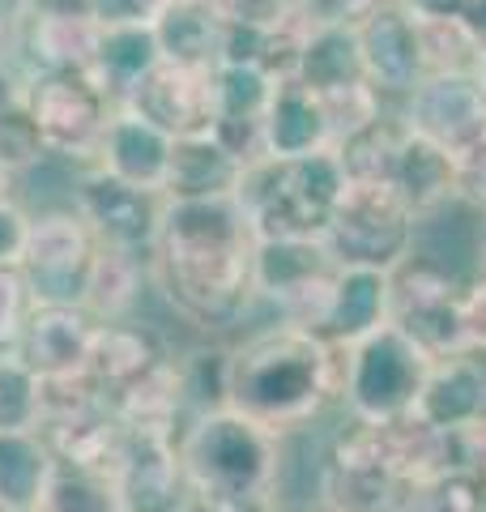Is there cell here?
I'll list each match as a JSON object with an SVG mask.
<instances>
[{
	"instance_id": "1",
	"label": "cell",
	"mask_w": 486,
	"mask_h": 512,
	"mask_svg": "<svg viewBox=\"0 0 486 512\" xmlns=\"http://www.w3.org/2000/svg\"><path fill=\"white\" fill-rule=\"evenodd\" d=\"M256 235L243 205L231 201H167L150 252V282L175 316L205 333H222L256 308L252 286Z\"/></svg>"
},
{
	"instance_id": "2",
	"label": "cell",
	"mask_w": 486,
	"mask_h": 512,
	"mask_svg": "<svg viewBox=\"0 0 486 512\" xmlns=\"http://www.w3.org/2000/svg\"><path fill=\"white\" fill-rule=\"evenodd\" d=\"M342 376L346 346L295 325H269L226 350L222 406L273 436H286L312 423L329 402H342Z\"/></svg>"
},
{
	"instance_id": "3",
	"label": "cell",
	"mask_w": 486,
	"mask_h": 512,
	"mask_svg": "<svg viewBox=\"0 0 486 512\" xmlns=\"http://www.w3.org/2000/svg\"><path fill=\"white\" fill-rule=\"evenodd\" d=\"M282 436L256 427L235 410H197L180 427V448L192 500L201 512H282Z\"/></svg>"
},
{
	"instance_id": "4",
	"label": "cell",
	"mask_w": 486,
	"mask_h": 512,
	"mask_svg": "<svg viewBox=\"0 0 486 512\" xmlns=\"http://www.w3.org/2000/svg\"><path fill=\"white\" fill-rule=\"evenodd\" d=\"M346 188L337 150H320L307 158H261L243 175L235 201L248 214L256 244H303L324 239Z\"/></svg>"
},
{
	"instance_id": "5",
	"label": "cell",
	"mask_w": 486,
	"mask_h": 512,
	"mask_svg": "<svg viewBox=\"0 0 486 512\" xmlns=\"http://www.w3.org/2000/svg\"><path fill=\"white\" fill-rule=\"evenodd\" d=\"M431 355L418 350L401 329L380 325L354 346H346V376L342 402L354 423H401L418 406V393L427 384Z\"/></svg>"
},
{
	"instance_id": "6",
	"label": "cell",
	"mask_w": 486,
	"mask_h": 512,
	"mask_svg": "<svg viewBox=\"0 0 486 512\" xmlns=\"http://www.w3.org/2000/svg\"><path fill=\"white\" fill-rule=\"evenodd\" d=\"M418 218L393 188L380 184H350L342 205L324 231V248L342 269H376V274H397L414 256Z\"/></svg>"
},
{
	"instance_id": "7",
	"label": "cell",
	"mask_w": 486,
	"mask_h": 512,
	"mask_svg": "<svg viewBox=\"0 0 486 512\" xmlns=\"http://www.w3.org/2000/svg\"><path fill=\"white\" fill-rule=\"evenodd\" d=\"M22 103L39 128L47 158H60L77 171L94 163L103 128L116 111L90 73H35L22 86Z\"/></svg>"
},
{
	"instance_id": "8",
	"label": "cell",
	"mask_w": 486,
	"mask_h": 512,
	"mask_svg": "<svg viewBox=\"0 0 486 512\" xmlns=\"http://www.w3.org/2000/svg\"><path fill=\"white\" fill-rule=\"evenodd\" d=\"M337 265L324 239L303 244H256L252 256V286L256 303H269L278 312V325H295L320 338L324 316H329Z\"/></svg>"
},
{
	"instance_id": "9",
	"label": "cell",
	"mask_w": 486,
	"mask_h": 512,
	"mask_svg": "<svg viewBox=\"0 0 486 512\" xmlns=\"http://www.w3.org/2000/svg\"><path fill=\"white\" fill-rule=\"evenodd\" d=\"M94 252H99V239L73 205H52V210L30 214L26 248L18 261L30 299L56 303V308H81Z\"/></svg>"
},
{
	"instance_id": "10",
	"label": "cell",
	"mask_w": 486,
	"mask_h": 512,
	"mask_svg": "<svg viewBox=\"0 0 486 512\" xmlns=\"http://www.w3.org/2000/svg\"><path fill=\"white\" fill-rule=\"evenodd\" d=\"M461 295H465V282L452 278L440 261L410 256L393 274L388 325L401 329L405 338L418 350H427L431 359H457V355H465Z\"/></svg>"
},
{
	"instance_id": "11",
	"label": "cell",
	"mask_w": 486,
	"mask_h": 512,
	"mask_svg": "<svg viewBox=\"0 0 486 512\" xmlns=\"http://www.w3.org/2000/svg\"><path fill=\"white\" fill-rule=\"evenodd\" d=\"M397 116L457 163L486 137V90L478 73H427L410 99H401Z\"/></svg>"
},
{
	"instance_id": "12",
	"label": "cell",
	"mask_w": 486,
	"mask_h": 512,
	"mask_svg": "<svg viewBox=\"0 0 486 512\" xmlns=\"http://www.w3.org/2000/svg\"><path fill=\"white\" fill-rule=\"evenodd\" d=\"M69 205L86 218V227L94 231L99 244L124 248V252L150 261V252L158 244L167 197L133 188V184H120V180H111V175H103L99 167H86V171H77Z\"/></svg>"
},
{
	"instance_id": "13",
	"label": "cell",
	"mask_w": 486,
	"mask_h": 512,
	"mask_svg": "<svg viewBox=\"0 0 486 512\" xmlns=\"http://www.w3.org/2000/svg\"><path fill=\"white\" fill-rule=\"evenodd\" d=\"M111 478H116L124 512H192L197 508L175 436L128 431Z\"/></svg>"
},
{
	"instance_id": "14",
	"label": "cell",
	"mask_w": 486,
	"mask_h": 512,
	"mask_svg": "<svg viewBox=\"0 0 486 512\" xmlns=\"http://www.w3.org/2000/svg\"><path fill=\"white\" fill-rule=\"evenodd\" d=\"M359 26V47H363V69H367V86L380 99H410L414 86L427 77V60H423V30L405 13L397 0L380 5L376 13H367Z\"/></svg>"
},
{
	"instance_id": "15",
	"label": "cell",
	"mask_w": 486,
	"mask_h": 512,
	"mask_svg": "<svg viewBox=\"0 0 486 512\" xmlns=\"http://www.w3.org/2000/svg\"><path fill=\"white\" fill-rule=\"evenodd\" d=\"M133 116L150 120L167 137H197L214 128V73L158 64L124 103Z\"/></svg>"
},
{
	"instance_id": "16",
	"label": "cell",
	"mask_w": 486,
	"mask_h": 512,
	"mask_svg": "<svg viewBox=\"0 0 486 512\" xmlns=\"http://www.w3.org/2000/svg\"><path fill=\"white\" fill-rule=\"evenodd\" d=\"M171 150H175V137H167L162 128H154L150 120L133 116L128 107H116L111 120L103 128V141L94 150V163L103 175L120 184H133L145 192H158L167 188V171H171Z\"/></svg>"
},
{
	"instance_id": "17",
	"label": "cell",
	"mask_w": 486,
	"mask_h": 512,
	"mask_svg": "<svg viewBox=\"0 0 486 512\" xmlns=\"http://www.w3.org/2000/svg\"><path fill=\"white\" fill-rule=\"evenodd\" d=\"M94 333H99V320L86 308H56V303H35L26 316L18 355L39 380L47 376H73L86 372Z\"/></svg>"
},
{
	"instance_id": "18",
	"label": "cell",
	"mask_w": 486,
	"mask_h": 512,
	"mask_svg": "<svg viewBox=\"0 0 486 512\" xmlns=\"http://www.w3.org/2000/svg\"><path fill=\"white\" fill-rule=\"evenodd\" d=\"M94 52H99V22L94 18H30L22 13L9 43V60L26 77L90 73Z\"/></svg>"
},
{
	"instance_id": "19",
	"label": "cell",
	"mask_w": 486,
	"mask_h": 512,
	"mask_svg": "<svg viewBox=\"0 0 486 512\" xmlns=\"http://www.w3.org/2000/svg\"><path fill=\"white\" fill-rule=\"evenodd\" d=\"M295 82H303L324 103L346 99V94L371 90L367 69H363V47H359V26L350 22H307L299 60H295Z\"/></svg>"
},
{
	"instance_id": "20",
	"label": "cell",
	"mask_w": 486,
	"mask_h": 512,
	"mask_svg": "<svg viewBox=\"0 0 486 512\" xmlns=\"http://www.w3.org/2000/svg\"><path fill=\"white\" fill-rule=\"evenodd\" d=\"M261 133H265V158H307L337 146L329 103L303 82H295V77H286L273 90Z\"/></svg>"
},
{
	"instance_id": "21",
	"label": "cell",
	"mask_w": 486,
	"mask_h": 512,
	"mask_svg": "<svg viewBox=\"0 0 486 512\" xmlns=\"http://www.w3.org/2000/svg\"><path fill=\"white\" fill-rule=\"evenodd\" d=\"M486 414V367L474 355L435 359L410 419L431 431H461Z\"/></svg>"
},
{
	"instance_id": "22",
	"label": "cell",
	"mask_w": 486,
	"mask_h": 512,
	"mask_svg": "<svg viewBox=\"0 0 486 512\" xmlns=\"http://www.w3.org/2000/svg\"><path fill=\"white\" fill-rule=\"evenodd\" d=\"M248 167L222 146L214 133L180 137L171 150V171H167V201H231L239 197Z\"/></svg>"
},
{
	"instance_id": "23",
	"label": "cell",
	"mask_w": 486,
	"mask_h": 512,
	"mask_svg": "<svg viewBox=\"0 0 486 512\" xmlns=\"http://www.w3.org/2000/svg\"><path fill=\"white\" fill-rule=\"evenodd\" d=\"M167 359V350L154 338V329L145 325H128V320H111V325H99L94 333V346H90V359H86V376L90 384L99 389V397L111 406L124 389L154 372V367Z\"/></svg>"
},
{
	"instance_id": "24",
	"label": "cell",
	"mask_w": 486,
	"mask_h": 512,
	"mask_svg": "<svg viewBox=\"0 0 486 512\" xmlns=\"http://www.w3.org/2000/svg\"><path fill=\"white\" fill-rule=\"evenodd\" d=\"M388 303H393V274L376 269H337L329 316H324L320 338L333 346H354L367 333L388 325Z\"/></svg>"
},
{
	"instance_id": "25",
	"label": "cell",
	"mask_w": 486,
	"mask_h": 512,
	"mask_svg": "<svg viewBox=\"0 0 486 512\" xmlns=\"http://www.w3.org/2000/svg\"><path fill=\"white\" fill-rule=\"evenodd\" d=\"M222 35H226L222 9L192 5V0H171V9L154 26L162 64L197 69V73H214L222 64Z\"/></svg>"
},
{
	"instance_id": "26",
	"label": "cell",
	"mask_w": 486,
	"mask_h": 512,
	"mask_svg": "<svg viewBox=\"0 0 486 512\" xmlns=\"http://www.w3.org/2000/svg\"><path fill=\"white\" fill-rule=\"evenodd\" d=\"M158 64H162V52H158L154 26H111V30L99 26V52H94L90 77L99 82V90L116 107L128 103V94H133Z\"/></svg>"
},
{
	"instance_id": "27",
	"label": "cell",
	"mask_w": 486,
	"mask_h": 512,
	"mask_svg": "<svg viewBox=\"0 0 486 512\" xmlns=\"http://www.w3.org/2000/svg\"><path fill=\"white\" fill-rule=\"evenodd\" d=\"M388 188H393L418 218H431L435 210H444L448 201H457V167H452V158L444 150H435L431 141H423L418 133H405Z\"/></svg>"
},
{
	"instance_id": "28",
	"label": "cell",
	"mask_w": 486,
	"mask_h": 512,
	"mask_svg": "<svg viewBox=\"0 0 486 512\" xmlns=\"http://www.w3.org/2000/svg\"><path fill=\"white\" fill-rule=\"evenodd\" d=\"M56 470V453L39 431L0 436V512H35Z\"/></svg>"
},
{
	"instance_id": "29",
	"label": "cell",
	"mask_w": 486,
	"mask_h": 512,
	"mask_svg": "<svg viewBox=\"0 0 486 512\" xmlns=\"http://www.w3.org/2000/svg\"><path fill=\"white\" fill-rule=\"evenodd\" d=\"M150 282V261L145 256H133L124 248H107L99 244L90 265V282H86V308L99 325H111V320H128V312L137 308L141 286Z\"/></svg>"
},
{
	"instance_id": "30",
	"label": "cell",
	"mask_w": 486,
	"mask_h": 512,
	"mask_svg": "<svg viewBox=\"0 0 486 512\" xmlns=\"http://www.w3.org/2000/svg\"><path fill=\"white\" fill-rule=\"evenodd\" d=\"M405 133H410L405 120L397 116V111L384 107L376 120H367L363 128H354L350 137H342L333 150H337V163H342L346 180L350 184H380V188H388Z\"/></svg>"
},
{
	"instance_id": "31",
	"label": "cell",
	"mask_w": 486,
	"mask_h": 512,
	"mask_svg": "<svg viewBox=\"0 0 486 512\" xmlns=\"http://www.w3.org/2000/svg\"><path fill=\"white\" fill-rule=\"evenodd\" d=\"M35 512H124V508H120V491L111 474L56 461L52 483H47Z\"/></svg>"
},
{
	"instance_id": "32",
	"label": "cell",
	"mask_w": 486,
	"mask_h": 512,
	"mask_svg": "<svg viewBox=\"0 0 486 512\" xmlns=\"http://www.w3.org/2000/svg\"><path fill=\"white\" fill-rule=\"evenodd\" d=\"M39 431V376L13 355H0V436Z\"/></svg>"
},
{
	"instance_id": "33",
	"label": "cell",
	"mask_w": 486,
	"mask_h": 512,
	"mask_svg": "<svg viewBox=\"0 0 486 512\" xmlns=\"http://www.w3.org/2000/svg\"><path fill=\"white\" fill-rule=\"evenodd\" d=\"M39 163H47V146H43L35 120H30L26 103L5 107L0 111V167H5L13 180H22V175L35 171Z\"/></svg>"
},
{
	"instance_id": "34",
	"label": "cell",
	"mask_w": 486,
	"mask_h": 512,
	"mask_svg": "<svg viewBox=\"0 0 486 512\" xmlns=\"http://www.w3.org/2000/svg\"><path fill=\"white\" fill-rule=\"evenodd\" d=\"M418 30H423L427 73H478L482 56L461 22H418Z\"/></svg>"
},
{
	"instance_id": "35",
	"label": "cell",
	"mask_w": 486,
	"mask_h": 512,
	"mask_svg": "<svg viewBox=\"0 0 486 512\" xmlns=\"http://www.w3.org/2000/svg\"><path fill=\"white\" fill-rule=\"evenodd\" d=\"M418 512H486V474L452 470L418 495Z\"/></svg>"
},
{
	"instance_id": "36",
	"label": "cell",
	"mask_w": 486,
	"mask_h": 512,
	"mask_svg": "<svg viewBox=\"0 0 486 512\" xmlns=\"http://www.w3.org/2000/svg\"><path fill=\"white\" fill-rule=\"evenodd\" d=\"M222 18L239 26H261V30H286L307 26V0H218Z\"/></svg>"
},
{
	"instance_id": "37",
	"label": "cell",
	"mask_w": 486,
	"mask_h": 512,
	"mask_svg": "<svg viewBox=\"0 0 486 512\" xmlns=\"http://www.w3.org/2000/svg\"><path fill=\"white\" fill-rule=\"evenodd\" d=\"M30 308H35V299H30V286L22 278V269L18 265L0 269V355L18 350Z\"/></svg>"
},
{
	"instance_id": "38",
	"label": "cell",
	"mask_w": 486,
	"mask_h": 512,
	"mask_svg": "<svg viewBox=\"0 0 486 512\" xmlns=\"http://www.w3.org/2000/svg\"><path fill=\"white\" fill-rule=\"evenodd\" d=\"M171 0H90V18L103 30L111 26H158Z\"/></svg>"
},
{
	"instance_id": "39",
	"label": "cell",
	"mask_w": 486,
	"mask_h": 512,
	"mask_svg": "<svg viewBox=\"0 0 486 512\" xmlns=\"http://www.w3.org/2000/svg\"><path fill=\"white\" fill-rule=\"evenodd\" d=\"M461 329H465V355L486 359V265L465 282V295H461Z\"/></svg>"
},
{
	"instance_id": "40",
	"label": "cell",
	"mask_w": 486,
	"mask_h": 512,
	"mask_svg": "<svg viewBox=\"0 0 486 512\" xmlns=\"http://www.w3.org/2000/svg\"><path fill=\"white\" fill-rule=\"evenodd\" d=\"M452 167H457V201L478 218H486V137L474 150H465Z\"/></svg>"
},
{
	"instance_id": "41",
	"label": "cell",
	"mask_w": 486,
	"mask_h": 512,
	"mask_svg": "<svg viewBox=\"0 0 486 512\" xmlns=\"http://www.w3.org/2000/svg\"><path fill=\"white\" fill-rule=\"evenodd\" d=\"M26 231H30V210H26V205L18 197L0 201V269H9V265L22 261Z\"/></svg>"
},
{
	"instance_id": "42",
	"label": "cell",
	"mask_w": 486,
	"mask_h": 512,
	"mask_svg": "<svg viewBox=\"0 0 486 512\" xmlns=\"http://www.w3.org/2000/svg\"><path fill=\"white\" fill-rule=\"evenodd\" d=\"M380 5H393V0H307V22H363L367 13H376Z\"/></svg>"
},
{
	"instance_id": "43",
	"label": "cell",
	"mask_w": 486,
	"mask_h": 512,
	"mask_svg": "<svg viewBox=\"0 0 486 512\" xmlns=\"http://www.w3.org/2000/svg\"><path fill=\"white\" fill-rule=\"evenodd\" d=\"M414 22H461L469 0H397Z\"/></svg>"
},
{
	"instance_id": "44",
	"label": "cell",
	"mask_w": 486,
	"mask_h": 512,
	"mask_svg": "<svg viewBox=\"0 0 486 512\" xmlns=\"http://www.w3.org/2000/svg\"><path fill=\"white\" fill-rule=\"evenodd\" d=\"M30 18H90V0H18Z\"/></svg>"
},
{
	"instance_id": "45",
	"label": "cell",
	"mask_w": 486,
	"mask_h": 512,
	"mask_svg": "<svg viewBox=\"0 0 486 512\" xmlns=\"http://www.w3.org/2000/svg\"><path fill=\"white\" fill-rule=\"evenodd\" d=\"M22 86H26V73L9 56H0V111L22 103Z\"/></svg>"
},
{
	"instance_id": "46",
	"label": "cell",
	"mask_w": 486,
	"mask_h": 512,
	"mask_svg": "<svg viewBox=\"0 0 486 512\" xmlns=\"http://www.w3.org/2000/svg\"><path fill=\"white\" fill-rule=\"evenodd\" d=\"M461 26H465V35L474 39L478 56L486 60V0H469L465 13H461Z\"/></svg>"
},
{
	"instance_id": "47",
	"label": "cell",
	"mask_w": 486,
	"mask_h": 512,
	"mask_svg": "<svg viewBox=\"0 0 486 512\" xmlns=\"http://www.w3.org/2000/svg\"><path fill=\"white\" fill-rule=\"evenodd\" d=\"M22 18V5L18 0H0V56H9V43H13V26Z\"/></svg>"
},
{
	"instance_id": "48",
	"label": "cell",
	"mask_w": 486,
	"mask_h": 512,
	"mask_svg": "<svg viewBox=\"0 0 486 512\" xmlns=\"http://www.w3.org/2000/svg\"><path fill=\"white\" fill-rule=\"evenodd\" d=\"M13 184H18V180H13V175L0 167V201H9V197H13Z\"/></svg>"
},
{
	"instance_id": "49",
	"label": "cell",
	"mask_w": 486,
	"mask_h": 512,
	"mask_svg": "<svg viewBox=\"0 0 486 512\" xmlns=\"http://www.w3.org/2000/svg\"><path fill=\"white\" fill-rule=\"evenodd\" d=\"M478 256H482V265H486V218H482V231H478Z\"/></svg>"
},
{
	"instance_id": "50",
	"label": "cell",
	"mask_w": 486,
	"mask_h": 512,
	"mask_svg": "<svg viewBox=\"0 0 486 512\" xmlns=\"http://www.w3.org/2000/svg\"><path fill=\"white\" fill-rule=\"evenodd\" d=\"M478 82H482V90H486V60L478 64Z\"/></svg>"
},
{
	"instance_id": "51",
	"label": "cell",
	"mask_w": 486,
	"mask_h": 512,
	"mask_svg": "<svg viewBox=\"0 0 486 512\" xmlns=\"http://www.w3.org/2000/svg\"><path fill=\"white\" fill-rule=\"evenodd\" d=\"M290 512H329V508H324V504H316V508H290Z\"/></svg>"
},
{
	"instance_id": "52",
	"label": "cell",
	"mask_w": 486,
	"mask_h": 512,
	"mask_svg": "<svg viewBox=\"0 0 486 512\" xmlns=\"http://www.w3.org/2000/svg\"><path fill=\"white\" fill-rule=\"evenodd\" d=\"M192 5H218V0H192Z\"/></svg>"
},
{
	"instance_id": "53",
	"label": "cell",
	"mask_w": 486,
	"mask_h": 512,
	"mask_svg": "<svg viewBox=\"0 0 486 512\" xmlns=\"http://www.w3.org/2000/svg\"><path fill=\"white\" fill-rule=\"evenodd\" d=\"M482 474H486V461H482Z\"/></svg>"
},
{
	"instance_id": "54",
	"label": "cell",
	"mask_w": 486,
	"mask_h": 512,
	"mask_svg": "<svg viewBox=\"0 0 486 512\" xmlns=\"http://www.w3.org/2000/svg\"><path fill=\"white\" fill-rule=\"evenodd\" d=\"M192 512H201V508H192Z\"/></svg>"
}]
</instances>
